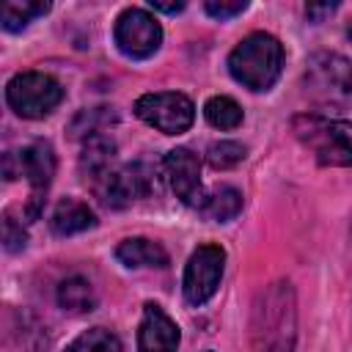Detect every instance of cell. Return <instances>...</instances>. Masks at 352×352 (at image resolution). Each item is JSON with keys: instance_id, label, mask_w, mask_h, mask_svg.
<instances>
[{"instance_id": "obj_1", "label": "cell", "mask_w": 352, "mask_h": 352, "mask_svg": "<svg viewBox=\"0 0 352 352\" xmlns=\"http://www.w3.org/2000/svg\"><path fill=\"white\" fill-rule=\"evenodd\" d=\"M297 336V311L292 283L280 280L261 292L253 311V349L256 352H292Z\"/></svg>"}, {"instance_id": "obj_2", "label": "cell", "mask_w": 352, "mask_h": 352, "mask_svg": "<svg viewBox=\"0 0 352 352\" xmlns=\"http://www.w3.org/2000/svg\"><path fill=\"white\" fill-rule=\"evenodd\" d=\"M283 69V47L272 33L256 30L245 36L228 55V72L231 77L250 88V91H267L275 85Z\"/></svg>"}, {"instance_id": "obj_3", "label": "cell", "mask_w": 352, "mask_h": 352, "mask_svg": "<svg viewBox=\"0 0 352 352\" xmlns=\"http://www.w3.org/2000/svg\"><path fill=\"white\" fill-rule=\"evenodd\" d=\"M294 132L316 154L319 165L352 168V121L300 116L294 121Z\"/></svg>"}, {"instance_id": "obj_4", "label": "cell", "mask_w": 352, "mask_h": 352, "mask_svg": "<svg viewBox=\"0 0 352 352\" xmlns=\"http://www.w3.org/2000/svg\"><path fill=\"white\" fill-rule=\"evenodd\" d=\"M6 102L22 118H44L63 102V88L52 74L19 72L6 85Z\"/></svg>"}, {"instance_id": "obj_5", "label": "cell", "mask_w": 352, "mask_h": 352, "mask_svg": "<svg viewBox=\"0 0 352 352\" xmlns=\"http://www.w3.org/2000/svg\"><path fill=\"white\" fill-rule=\"evenodd\" d=\"M135 113L140 121L154 126L162 135H182L192 126L195 121V104L190 96L179 91H157V94H143L135 102Z\"/></svg>"}, {"instance_id": "obj_6", "label": "cell", "mask_w": 352, "mask_h": 352, "mask_svg": "<svg viewBox=\"0 0 352 352\" xmlns=\"http://www.w3.org/2000/svg\"><path fill=\"white\" fill-rule=\"evenodd\" d=\"M223 270H226V250L220 245H201L198 250H192L182 278L184 300L190 305L209 302L223 280Z\"/></svg>"}, {"instance_id": "obj_7", "label": "cell", "mask_w": 352, "mask_h": 352, "mask_svg": "<svg viewBox=\"0 0 352 352\" xmlns=\"http://www.w3.org/2000/svg\"><path fill=\"white\" fill-rule=\"evenodd\" d=\"M113 38H116V47L126 58L146 60V58H151L160 50V44H162V28H160V22L146 8H126L116 19Z\"/></svg>"}, {"instance_id": "obj_8", "label": "cell", "mask_w": 352, "mask_h": 352, "mask_svg": "<svg viewBox=\"0 0 352 352\" xmlns=\"http://www.w3.org/2000/svg\"><path fill=\"white\" fill-rule=\"evenodd\" d=\"M305 82L311 96L319 102H349L352 99V63L336 52H319L308 60Z\"/></svg>"}, {"instance_id": "obj_9", "label": "cell", "mask_w": 352, "mask_h": 352, "mask_svg": "<svg viewBox=\"0 0 352 352\" xmlns=\"http://www.w3.org/2000/svg\"><path fill=\"white\" fill-rule=\"evenodd\" d=\"M154 187H157L154 170L146 162H129V165L116 168L102 184H96V192H99L104 206L121 209L138 198H146Z\"/></svg>"}, {"instance_id": "obj_10", "label": "cell", "mask_w": 352, "mask_h": 352, "mask_svg": "<svg viewBox=\"0 0 352 352\" xmlns=\"http://www.w3.org/2000/svg\"><path fill=\"white\" fill-rule=\"evenodd\" d=\"M16 157V173L28 179L30 184V204H28V217H36L44 201V192L55 176V154L52 146L44 140H36L30 146H25Z\"/></svg>"}, {"instance_id": "obj_11", "label": "cell", "mask_w": 352, "mask_h": 352, "mask_svg": "<svg viewBox=\"0 0 352 352\" xmlns=\"http://www.w3.org/2000/svg\"><path fill=\"white\" fill-rule=\"evenodd\" d=\"M170 190L184 206H204L206 195L201 187V160L190 148H170L162 160Z\"/></svg>"}, {"instance_id": "obj_12", "label": "cell", "mask_w": 352, "mask_h": 352, "mask_svg": "<svg viewBox=\"0 0 352 352\" xmlns=\"http://www.w3.org/2000/svg\"><path fill=\"white\" fill-rule=\"evenodd\" d=\"M179 324L157 302H146L138 327V352H179Z\"/></svg>"}, {"instance_id": "obj_13", "label": "cell", "mask_w": 352, "mask_h": 352, "mask_svg": "<svg viewBox=\"0 0 352 352\" xmlns=\"http://www.w3.org/2000/svg\"><path fill=\"white\" fill-rule=\"evenodd\" d=\"M116 143L107 135H88L80 151V173L85 176V182H91L94 187L102 184L116 168Z\"/></svg>"}, {"instance_id": "obj_14", "label": "cell", "mask_w": 352, "mask_h": 352, "mask_svg": "<svg viewBox=\"0 0 352 352\" xmlns=\"http://www.w3.org/2000/svg\"><path fill=\"white\" fill-rule=\"evenodd\" d=\"M94 226H96V217H94L91 206L82 204V201H77V198H63V201H58V206H55L52 214H50V228H52V234H58V236L82 234V231H88V228H94Z\"/></svg>"}, {"instance_id": "obj_15", "label": "cell", "mask_w": 352, "mask_h": 352, "mask_svg": "<svg viewBox=\"0 0 352 352\" xmlns=\"http://www.w3.org/2000/svg\"><path fill=\"white\" fill-rule=\"evenodd\" d=\"M116 258L124 267H168V250L160 242L132 236L116 248Z\"/></svg>"}, {"instance_id": "obj_16", "label": "cell", "mask_w": 352, "mask_h": 352, "mask_svg": "<svg viewBox=\"0 0 352 352\" xmlns=\"http://www.w3.org/2000/svg\"><path fill=\"white\" fill-rule=\"evenodd\" d=\"M58 305L69 314H88L96 308V294L94 286L82 278V275H72L66 280H60L58 286Z\"/></svg>"}, {"instance_id": "obj_17", "label": "cell", "mask_w": 352, "mask_h": 352, "mask_svg": "<svg viewBox=\"0 0 352 352\" xmlns=\"http://www.w3.org/2000/svg\"><path fill=\"white\" fill-rule=\"evenodd\" d=\"M239 209H242V192H239L236 187H228V184H223V187H217L212 195H206V201H204V206H201V212H204L209 220H214V223H228V220H234V217L239 214Z\"/></svg>"}, {"instance_id": "obj_18", "label": "cell", "mask_w": 352, "mask_h": 352, "mask_svg": "<svg viewBox=\"0 0 352 352\" xmlns=\"http://www.w3.org/2000/svg\"><path fill=\"white\" fill-rule=\"evenodd\" d=\"M204 116H206V121H209L214 129H236V126L242 124V107H239L231 96H223V94L206 99Z\"/></svg>"}, {"instance_id": "obj_19", "label": "cell", "mask_w": 352, "mask_h": 352, "mask_svg": "<svg viewBox=\"0 0 352 352\" xmlns=\"http://www.w3.org/2000/svg\"><path fill=\"white\" fill-rule=\"evenodd\" d=\"M50 11V3H36V0H8L3 6V28L6 30H22L30 25V19L41 16Z\"/></svg>"}, {"instance_id": "obj_20", "label": "cell", "mask_w": 352, "mask_h": 352, "mask_svg": "<svg viewBox=\"0 0 352 352\" xmlns=\"http://www.w3.org/2000/svg\"><path fill=\"white\" fill-rule=\"evenodd\" d=\"M66 352H121V341L107 327H91V330L80 333L66 346Z\"/></svg>"}, {"instance_id": "obj_21", "label": "cell", "mask_w": 352, "mask_h": 352, "mask_svg": "<svg viewBox=\"0 0 352 352\" xmlns=\"http://www.w3.org/2000/svg\"><path fill=\"white\" fill-rule=\"evenodd\" d=\"M245 160V146L236 140H217L206 148V162L217 170H228Z\"/></svg>"}, {"instance_id": "obj_22", "label": "cell", "mask_w": 352, "mask_h": 352, "mask_svg": "<svg viewBox=\"0 0 352 352\" xmlns=\"http://www.w3.org/2000/svg\"><path fill=\"white\" fill-rule=\"evenodd\" d=\"M3 245H6L8 253H16L28 245V234H25L22 223L14 220L11 209H6V214H3Z\"/></svg>"}, {"instance_id": "obj_23", "label": "cell", "mask_w": 352, "mask_h": 352, "mask_svg": "<svg viewBox=\"0 0 352 352\" xmlns=\"http://www.w3.org/2000/svg\"><path fill=\"white\" fill-rule=\"evenodd\" d=\"M245 8H248L245 0H209V3L204 6V11H206L209 16H214V19H231V16L242 14Z\"/></svg>"}, {"instance_id": "obj_24", "label": "cell", "mask_w": 352, "mask_h": 352, "mask_svg": "<svg viewBox=\"0 0 352 352\" xmlns=\"http://www.w3.org/2000/svg\"><path fill=\"white\" fill-rule=\"evenodd\" d=\"M336 11V3H324V6H308L305 8V16L308 19H314V22H319L324 14H333Z\"/></svg>"}, {"instance_id": "obj_25", "label": "cell", "mask_w": 352, "mask_h": 352, "mask_svg": "<svg viewBox=\"0 0 352 352\" xmlns=\"http://www.w3.org/2000/svg\"><path fill=\"white\" fill-rule=\"evenodd\" d=\"M151 8H154V11H162V14H179V11H184V3H162V0H151Z\"/></svg>"}]
</instances>
